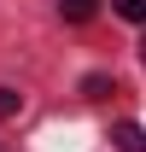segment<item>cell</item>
I'll return each instance as SVG.
<instances>
[{"label": "cell", "instance_id": "6da1fadb", "mask_svg": "<svg viewBox=\"0 0 146 152\" xmlns=\"http://www.w3.org/2000/svg\"><path fill=\"white\" fill-rule=\"evenodd\" d=\"M111 146L117 152H146V129L140 123H117V129H111Z\"/></svg>", "mask_w": 146, "mask_h": 152}, {"label": "cell", "instance_id": "7a4b0ae2", "mask_svg": "<svg viewBox=\"0 0 146 152\" xmlns=\"http://www.w3.org/2000/svg\"><path fill=\"white\" fill-rule=\"evenodd\" d=\"M58 12H64L70 23H88L93 12H99V0H58Z\"/></svg>", "mask_w": 146, "mask_h": 152}, {"label": "cell", "instance_id": "3957f363", "mask_svg": "<svg viewBox=\"0 0 146 152\" xmlns=\"http://www.w3.org/2000/svg\"><path fill=\"white\" fill-rule=\"evenodd\" d=\"M117 6V18H128V23H146V0H111Z\"/></svg>", "mask_w": 146, "mask_h": 152}, {"label": "cell", "instance_id": "277c9868", "mask_svg": "<svg viewBox=\"0 0 146 152\" xmlns=\"http://www.w3.org/2000/svg\"><path fill=\"white\" fill-rule=\"evenodd\" d=\"M18 105H23V94H18V88H0V123L18 111Z\"/></svg>", "mask_w": 146, "mask_h": 152}, {"label": "cell", "instance_id": "5b68a950", "mask_svg": "<svg viewBox=\"0 0 146 152\" xmlns=\"http://www.w3.org/2000/svg\"><path fill=\"white\" fill-rule=\"evenodd\" d=\"M82 94H88V99H105V94H111V76H88Z\"/></svg>", "mask_w": 146, "mask_h": 152}, {"label": "cell", "instance_id": "8992f818", "mask_svg": "<svg viewBox=\"0 0 146 152\" xmlns=\"http://www.w3.org/2000/svg\"><path fill=\"white\" fill-rule=\"evenodd\" d=\"M140 58H146V41H140Z\"/></svg>", "mask_w": 146, "mask_h": 152}]
</instances>
